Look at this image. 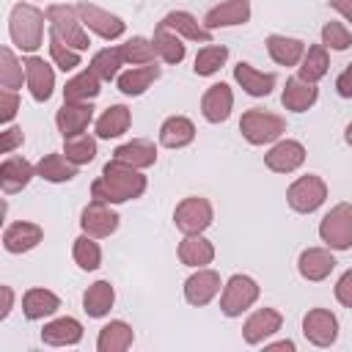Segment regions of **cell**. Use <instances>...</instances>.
<instances>
[{
	"label": "cell",
	"instance_id": "1",
	"mask_svg": "<svg viewBox=\"0 0 352 352\" xmlns=\"http://www.w3.org/2000/svg\"><path fill=\"white\" fill-rule=\"evenodd\" d=\"M146 190V176L132 168V165H124L118 160L107 162L102 168V176L94 182L91 192H94V201H104V204H124V201H132L138 198L140 192Z\"/></svg>",
	"mask_w": 352,
	"mask_h": 352
},
{
	"label": "cell",
	"instance_id": "21",
	"mask_svg": "<svg viewBox=\"0 0 352 352\" xmlns=\"http://www.w3.org/2000/svg\"><path fill=\"white\" fill-rule=\"evenodd\" d=\"M278 330H280V314H278L275 308H261V311H256V314L245 322L242 336H245L248 344H261L267 336H272V333H278Z\"/></svg>",
	"mask_w": 352,
	"mask_h": 352
},
{
	"label": "cell",
	"instance_id": "28",
	"mask_svg": "<svg viewBox=\"0 0 352 352\" xmlns=\"http://www.w3.org/2000/svg\"><path fill=\"white\" fill-rule=\"evenodd\" d=\"M234 80L245 88V94L250 96H267L275 85V77L272 74H264L258 69H253L250 63H236L234 66Z\"/></svg>",
	"mask_w": 352,
	"mask_h": 352
},
{
	"label": "cell",
	"instance_id": "20",
	"mask_svg": "<svg viewBox=\"0 0 352 352\" xmlns=\"http://www.w3.org/2000/svg\"><path fill=\"white\" fill-rule=\"evenodd\" d=\"M80 338H82V324L72 316H60V319L44 324V330H41V341L50 346H72Z\"/></svg>",
	"mask_w": 352,
	"mask_h": 352
},
{
	"label": "cell",
	"instance_id": "17",
	"mask_svg": "<svg viewBox=\"0 0 352 352\" xmlns=\"http://www.w3.org/2000/svg\"><path fill=\"white\" fill-rule=\"evenodd\" d=\"M220 292V275L214 270H198L184 283V297L190 305H206Z\"/></svg>",
	"mask_w": 352,
	"mask_h": 352
},
{
	"label": "cell",
	"instance_id": "33",
	"mask_svg": "<svg viewBox=\"0 0 352 352\" xmlns=\"http://www.w3.org/2000/svg\"><path fill=\"white\" fill-rule=\"evenodd\" d=\"M60 308V300L47 289H30L22 297V311L28 319H44Z\"/></svg>",
	"mask_w": 352,
	"mask_h": 352
},
{
	"label": "cell",
	"instance_id": "8",
	"mask_svg": "<svg viewBox=\"0 0 352 352\" xmlns=\"http://www.w3.org/2000/svg\"><path fill=\"white\" fill-rule=\"evenodd\" d=\"M173 220H176V228H182L184 234H201L204 228L212 226V204L206 198L190 195L176 206Z\"/></svg>",
	"mask_w": 352,
	"mask_h": 352
},
{
	"label": "cell",
	"instance_id": "47",
	"mask_svg": "<svg viewBox=\"0 0 352 352\" xmlns=\"http://www.w3.org/2000/svg\"><path fill=\"white\" fill-rule=\"evenodd\" d=\"M16 110H19V99H16V94H14L11 88H3V94H0V121L8 124V121L16 116Z\"/></svg>",
	"mask_w": 352,
	"mask_h": 352
},
{
	"label": "cell",
	"instance_id": "30",
	"mask_svg": "<svg viewBox=\"0 0 352 352\" xmlns=\"http://www.w3.org/2000/svg\"><path fill=\"white\" fill-rule=\"evenodd\" d=\"M113 300H116V292H113L110 280H96V283H91V286L85 289V294H82V308H85L88 316L99 319V316H104V314L113 308Z\"/></svg>",
	"mask_w": 352,
	"mask_h": 352
},
{
	"label": "cell",
	"instance_id": "38",
	"mask_svg": "<svg viewBox=\"0 0 352 352\" xmlns=\"http://www.w3.org/2000/svg\"><path fill=\"white\" fill-rule=\"evenodd\" d=\"M154 50H157V55L165 60V63H179L182 58H184V44H182V38L176 36V33H170V28H165V25H160L157 30H154Z\"/></svg>",
	"mask_w": 352,
	"mask_h": 352
},
{
	"label": "cell",
	"instance_id": "45",
	"mask_svg": "<svg viewBox=\"0 0 352 352\" xmlns=\"http://www.w3.org/2000/svg\"><path fill=\"white\" fill-rule=\"evenodd\" d=\"M22 66L11 50H0V82L3 88H22Z\"/></svg>",
	"mask_w": 352,
	"mask_h": 352
},
{
	"label": "cell",
	"instance_id": "51",
	"mask_svg": "<svg viewBox=\"0 0 352 352\" xmlns=\"http://www.w3.org/2000/svg\"><path fill=\"white\" fill-rule=\"evenodd\" d=\"M330 6H333L346 22H352V0H330Z\"/></svg>",
	"mask_w": 352,
	"mask_h": 352
},
{
	"label": "cell",
	"instance_id": "6",
	"mask_svg": "<svg viewBox=\"0 0 352 352\" xmlns=\"http://www.w3.org/2000/svg\"><path fill=\"white\" fill-rule=\"evenodd\" d=\"M324 198H327V184H324L319 176H314V173L300 176V179L289 187V192H286L289 206H292L294 212H302V214L319 209V206L324 204Z\"/></svg>",
	"mask_w": 352,
	"mask_h": 352
},
{
	"label": "cell",
	"instance_id": "14",
	"mask_svg": "<svg viewBox=\"0 0 352 352\" xmlns=\"http://www.w3.org/2000/svg\"><path fill=\"white\" fill-rule=\"evenodd\" d=\"M25 80H28V88H30V96L36 102H47L52 96V88H55V74L52 69L41 60V58H28L25 60Z\"/></svg>",
	"mask_w": 352,
	"mask_h": 352
},
{
	"label": "cell",
	"instance_id": "48",
	"mask_svg": "<svg viewBox=\"0 0 352 352\" xmlns=\"http://www.w3.org/2000/svg\"><path fill=\"white\" fill-rule=\"evenodd\" d=\"M336 297H338L341 305L352 308V270H346V272L338 278V283H336Z\"/></svg>",
	"mask_w": 352,
	"mask_h": 352
},
{
	"label": "cell",
	"instance_id": "49",
	"mask_svg": "<svg viewBox=\"0 0 352 352\" xmlns=\"http://www.w3.org/2000/svg\"><path fill=\"white\" fill-rule=\"evenodd\" d=\"M22 143V129H16V126H11V129H6L3 132V140H0V148H3V154H11L16 146Z\"/></svg>",
	"mask_w": 352,
	"mask_h": 352
},
{
	"label": "cell",
	"instance_id": "26",
	"mask_svg": "<svg viewBox=\"0 0 352 352\" xmlns=\"http://www.w3.org/2000/svg\"><path fill=\"white\" fill-rule=\"evenodd\" d=\"M179 258L182 264L187 267H204L214 258V248L209 239H204L201 234H187L182 242H179Z\"/></svg>",
	"mask_w": 352,
	"mask_h": 352
},
{
	"label": "cell",
	"instance_id": "3",
	"mask_svg": "<svg viewBox=\"0 0 352 352\" xmlns=\"http://www.w3.org/2000/svg\"><path fill=\"white\" fill-rule=\"evenodd\" d=\"M283 129H286V121H283L280 116L267 113V110H258V107L248 110V113L242 116V121H239L242 138H245L248 143H253V146H264V143L278 140V138L283 135Z\"/></svg>",
	"mask_w": 352,
	"mask_h": 352
},
{
	"label": "cell",
	"instance_id": "36",
	"mask_svg": "<svg viewBox=\"0 0 352 352\" xmlns=\"http://www.w3.org/2000/svg\"><path fill=\"white\" fill-rule=\"evenodd\" d=\"M327 66H330V60H327V50H324V44H314V47H308V52L302 55V63H300V80H305V82H316V80H322V77L327 74Z\"/></svg>",
	"mask_w": 352,
	"mask_h": 352
},
{
	"label": "cell",
	"instance_id": "10",
	"mask_svg": "<svg viewBox=\"0 0 352 352\" xmlns=\"http://www.w3.org/2000/svg\"><path fill=\"white\" fill-rule=\"evenodd\" d=\"M77 14H80L82 25L88 30H94L96 36H102V38H118L124 33V22L116 14H110V11H104V8L94 6V3H80Z\"/></svg>",
	"mask_w": 352,
	"mask_h": 352
},
{
	"label": "cell",
	"instance_id": "37",
	"mask_svg": "<svg viewBox=\"0 0 352 352\" xmlns=\"http://www.w3.org/2000/svg\"><path fill=\"white\" fill-rule=\"evenodd\" d=\"M36 173L41 179H47V182H69V179H74L77 168H74V162H69L60 154H47V157L38 160Z\"/></svg>",
	"mask_w": 352,
	"mask_h": 352
},
{
	"label": "cell",
	"instance_id": "2",
	"mask_svg": "<svg viewBox=\"0 0 352 352\" xmlns=\"http://www.w3.org/2000/svg\"><path fill=\"white\" fill-rule=\"evenodd\" d=\"M8 33H11V41L25 50V52H33L38 44H41V33H44V14L30 6V3H19L14 6L11 11V19H8Z\"/></svg>",
	"mask_w": 352,
	"mask_h": 352
},
{
	"label": "cell",
	"instance_id": "18",
	"mask_svg": "<svg viewBox=\"0 0 352 352\" xmlns=\"http://www.w3.org/2000/svg\"><path fill=\"white\" fill-rule=\"evenodd\" d=\"M250 19V0H226L214 6L206 14V28H231V25H245Z\"/></svg>",
	"mask_w": 352,
	"mask_h": 352
},
{
	"label": "cell",
	"instance_id": "42",
	"mask_svg": "<svg viewBox=\"0 0 352 352\" xmlns=\"http://www.w3.org/2000/svg\"><path fill=\"white\" fill-rule=\"evenodd\" d=\"M50 52H52V60L63 69V72H72L80 66V52L74 47H69L58 33L50 30Z\"/></svg>",
	"mask_w": 352,
	"mask_h": 352
},
{
	"label": "cell",
	"instance_id": "19",
	"mask_svg": "<svg viewBox=\"0 0 352 352\" xmlns=\"http://www.w3.org/2000/svg\"><path fill=\"white\" fill-rule=\"evenodd\" d=\"M41 236H44L41 226H36V223H14V226L6 228L3 245H6L8 253H25V250H33L41 242Z\"/></svg>",
	"mask_w": 352,
	"mask_h": 352
},
{
	"label": "cell",
	"instance_id": "4",
	"mask_svg": "<svg viewBox=\"0 0 352 352\" xmlns=\"http://www.w3.org/2000/svg\"><path fill=\"white\" fill-rule=\"evenodd\" d=\"M47 19H50V30L58 33L69 47H74L77 52L80 50H88V36L82 30V19L77 14V8L66 6V3H55L47 8Z\"/></svg>",
	"mask_w": 352,
	"mask_h": 352
},
{
	"label": "cell",
	"instance_id": "39",
	"mask_svg": "<svg viewBox=\"0 0 352 352\" xmlns=\"http://www.w3.org/2000/svg\"><path fill=\"white\" fill-rule=\"evenodd\" d=\"M63 154L69 162L74 165H85L96 157V140L88 135H74V138H63Z\"/></svg>",
	"mask_w": 352,
	"mask_h": 352
},
{
	"label": "cell",
	"instance_id": "22",
	"mask_svg": "<svg viewBox=\"0 0 352 352\" xmlns=\"http://www.w3.org/2000/svg\"><path fill=\"white\" fill-rule=\"evenodd\" d=\"M316 96L319 94H316V85L314 82H305L300 77H292V80H286V88L280 94V102H283L286 110L302 113V110H308L316 102Z\"/></svg>",
	"mask_w": 352,
	"mask_h": 352
},
{
	"label": "cell",
	"instance_id": "35",
	"mask_svg": "<svg viewBox=\"0 0 352 352\" xmlns=\"http://www.w3.org/2000/svg\"><path fill=\"white\" fill-rule=\"evenodd\" d=\"M129 121H132L129 110H126L124 104H113V107H107V110L99 116V121H96V135H99V138H107V140H110V138H118V135L126 132Z\"/></svg>",
	"mask_w": 352,
	"mask_h": 352
},
{
	"label": "cell",
	"instance_id": "11",
	"mask_svg": "<svg viewBox=\"0 0 352 352\" xmlns=\"http://www.w3.org/2000/svg\"><path fill=\"white\" fill-rule=\"evenodd\" d=\"M80 226L88 236H110L118 228V214L104 204V201H94L82 209L80 214Z\"/></svg>",
	"mask_w": 352,
	"mask_h": 352
},
{
	"label": "cell",
	"instance_id": "16",
	"mask_svg": "<svg viewBox=\"0 0 352 352\" xmlns=\"http://www.w3.org/2000/svg\"><path fill=\"white\" fill-rule=\"evenodd\" d=\"M333 267H336V258L324 248H308L297 258V270L305 280H324L333 272Z\"/></svg>",
	"mask_w": 352,
	"mask_h": 352
},
{
	"label": "cell",
	"instance_id": "23",
	"mask_svg": "<svg viewBox=\"0 0 352 352\" xmlns=\"http://www.w3.org/2000/svg\"><path fill=\"white\" fill-rule=\"evenodd\" d=\"M160 25H165V28H170L173 33H182L184 38H190V41H204V44H209L212 41V33H209V28H204L192 14H187V11H170Z\"/></svg>",
	"mask_w": 352,
	"mask_h": 352
},
{
	"label": "cell",
	"instance_id": "53",
	"mask_svg": "<svg viewBox=\"0 0 352 352\" xmlns=\"http://www.w3.org/2000/svg\"><path fill=\"white\" fill-rule=\"evenodd\" d=\"M270 349H272V352H275V349H289V352H292V349H294V344H292V341H278V344H272Z\"/></svg>",
	"mask_w": 352,
	"mask_h": 352
},
{
	"label": "cell",
	"instance_id": "25",
	"mask_svg": "<svg viewBox=\"0 0 352 352\" xmlns=\"http://www.w3.org/2000/svg\"><path fill=\"white\" fill-rule=\"evenodd\" d=\"M113 160H118V162L132 165V168L140 170V168L154 165L157 148H154V143H148V140H129V143H124V146H118V148L113 151Z\"/></svg>",
	"mask_w": 352,
	"mask_h": 352
},
{
	"label": "cell",
	"instance_id": "9",
	"mask_svg": "<svg viewBox=\"0 0 352 352\" xmlns=\"http://www.w3.org/2000/svg\"><path fill=\"white\" fill-rule=\"evenodd\" d=\"M302 336L316 346H330L338 336V322L327 308H314L302 319Z\"/></svg>",
	"mask_w": 352,
	"mask_h": 352
},
{
	"label": "cell",
	"instance_id": "46",
	"mask_svg": "<svg viewBox=\"0 0 352 352\" xmlns=\"http://www.w3.org/2000/svg\"><path fill=\"white\" fill-rule=\"evenodd\" d=\"M322 44L341 52V50H346V47L352 44V33H349L346 25H341V22H327V25L322 28Z\"/></svg>",
	"mask_w": 352,
	"mask_h": 352
},
{
	"label": "cell",
	"instance_id": "34",
	"mask_svg": "<svg viewBox=\"0 0 352 352\" xmlns=\"http://www.w3.org/2000/svg\"><path fill=\"white\" fill-rule=\"evenodd\" d=\"M99 77L91 72V69H85V72H80L77 77H72L69 82H66V88H63V102H88V99H94L96 94H99Z\"/></svg>",
	"mask_w": 352,
	"mask_h": 352
},
{
	"label": "cell",
	"instance_id": "13",
	"mask_svg": "<svg viewBox=\"0 0 352 352\" xmlns=\"http://www.w3.org/2000/svg\"><path fill=\"white\" fill-rule=\"evenodd\" d=\"M264 162H267V168L275 170V173H292V170H297V168L305 162V148H302V143H297V140H280V143H275V146L267 151Z\"/></svg>",
	"mask_w": 352,
	"mask_h": 352
},
{
	"label": "cell",
	"instance_id": "15",
	"mask_svg": "<svg viewBox=\"0 0 352 352\" xmlns=\"http://www.w3.org/2000/svg\"><path fill=\"white\" fill-rule=\"evenodd\" d=\"M231 107H234V94L226 82H214L209 85V91L204 94L201 99V110H204V118L212 121V124H220L231 116Z\"/></svg>",
	"mask_w": 352,
	"mask_h": 352
},
{
	"label": "cell",
	"instance_id": "31",
	"mask_svg": "<svg viewBox=\"0 0 352 352\" xmlns=\"http://www.w3.org/2000/svg\"><path fill=\"white\" fill-rule=\"evenodd\" d=\"M33 176V165L22 157H8L3 165H0V184L6 192H16L22 190Z\"/></svg>",
	"mask_w": 352,
	"mask_h": 352
},
{
	"label": "cell",
	"instance_id": "29",
	"mask_svg": "<svg viewBox=\"0 0 352 352\" xmlns=\"http://www.w3.org/2000/svg\"><path fill=\"white\" fill-rule=\"evenodd\" d=\"M192 138H195V126L184 116H170L160 126V143L168 146V148H182V146L192 143Z\"/></svg>",
	"mask_w": 352,
	"mask_h": 352
},
{
	"label": "cell",
	"instance_id": "41",
	"mask_svg": "<svg viewBox=\"0 0 352 352\" xmlns=\"http://www.w3.org/2000/svg\"><path fill=\"white\" fill-rule=\"evenodd\" d=\"M118 50H121L124 63H143V66H146V63H154V55H157L154 41H146V38H140V36L129 38V41L121 44Z\"/></svg>",
	"mask_w": 352,
	"mask_h": 352
},
{
	"label": "cell",
	"instance_id": "5",
	"mask_svg": "<svg viewBox=\"0 0 352 352\" xmlns=\"http://www.w3.org/2000/svg\"><path fill=\"white\" fill-rule=\"evenodd\" d=\"M319 236L333 250H349L352 248V204L333 206L319 223Z\"/></svg>",
	"mask_w": 352,
	"mask_h": 352
},
{
	"label": "cell",
	"instance_id": "27",
	"mask_svg": "<svg viewBox=\"0 0 352 352\" xmlns=\"http://www.w3.org/2000/svg\"><path fill=\"white\" fill-rule=\"evenodd\" d=\"M132 327L126 324V322H121V319H116V322H110V324H104L102 330H99V338H96V349L99 352H124V349H129L132 346Z\"/></svg>",
	"mask_w": 352,
	"mask_h": 352
},
{
	"label": "cell",
	"instance_id": "52",
	"mask_svg": "<svg viewBox=\"0 0 352 352\" xmlns=\"http://www.w3.org/2000/svg\"><path fill=\"white\" fill-rule=\"evenodd\" d=\"M3 300H6V302H3V314H0V316L6 319L8 311H11V305H14V292H11V286H3Z\"/></svg>",
	"mask_w": 352,
	"mask_h": 352
},
{
	"label": "cell",
	"instance_id": "54",
	"mask_svg": "<svg viewBox=\"0 0 352 352\" xmlns=\"http://www.w3.org/2000/svg\"><path fill=\"white\" fill-rule=\"evenodd\" d=\"M344 138H346V143H349V146H352V124H349V126H346V132H344Z\"/></svg>",
	"mask_w": 352,
	"mask_h": 352
},
{
	"label": "cell",
	"instance_id": "32",
	"mask_svg": "<svg viewBox=\"0 0 352 352\" xmlns=\"http://www.w3.org/2000/svg\"><path fill=\"white\" fill-rule=\"evenodd\" d=\"M157 77H160V66H151V63L138 66V69H129V72L118 74V91L126 94V96H138V94H143Z\"/></svg>",
	"mask_w": 352,
	"mask_h": 352
},
{
	"label": "cell",
	"instance_id": "40",
	"mask_svg": "<svg viewBox=\"0 0 352 352\" xmlns=\"http://www.w3.org/2000/svg\"><path fill=\"white\" fill-rule=\"evenodd\" d=\"M226 58H228V50L226 47H220V44H209V47H204V50H198V55H195V74H201V77H209V74H214L223 63H226Z\"/></svg>",
	"mask_w": 352,
	"mask_h": 352
},
{
	"label": "cell",
	"instance_id": "7",
	"mask_svg": "<svg viewBox=\"0 0 352 352\" xmlns=\"http://www.w3.org/2000/svg\"><path fill=\"white\" fill-rule=\"evenodd\" d=\"M258 300V286L253 278L248 275H234L226 289H223V297H220V311L226 316H239L242 311H248L253 302Z\"/></svg>",
	"mask_w": 352,
	"mask_h": 352
},
{
	"label": "cell",
	"instance_id": "12",
	"mask_svg": "<svg viewBox=\"0 0 352 352\" xmlns=\"http://www.w3.org/2000/svg\"><path fill=\"white\" fill-rule=\"evenodd\" d=\"M91 118H94L91 102H63V107L55 116V124H58V129H60L63 138H74V135H82L85 132V126L91 124Z\"/></svg>",
	"mask_w": 352,
	"mask_h": 352
},
{
	"label": "cell",
	"instance_id": "43",
	"mask_svg": "<svg viewBox=\"0 0 352 352\" xmlns=\"http://www.w3.org/2000/svg\"><path fill=\"white\" fill-rule=\"evenodd\" d=\"M124 63L121 58V50H102L94 55L91 60V72L99 77V80H113L118 74V66Z\"/></svg>",
	"mask_w": 352,
	"mask_h": 352
},
{
	"label": "cell",
	"instance_id": "50",
	"mask_svg": "<svg viewBox=\"0 0 352 352\" xmlns=\"http://www.w3.org/2000/svg\"><path fill=\"white\" fill-rule=\"evenodd\" d=\"M336 88H338V94H341L344 99H349V96H352V63L341 72V77L336 80Z\"/></svg>",
	"mask_w": 352,
	"mask_h": 352
},
{
	"label": "cell",
	"instance_id": "24",
	"mask_svg": "<svg viewBox=\"0 0 352 352\" xmlns=\"http://www.w3.org/2000/svg\"><path fill=\"white\" fill-rule=\"evenodd\" d=\"M267 52H270V58H272L275 63H280V66H294L297 60H302L305 44H302L300 38H289V36L272 33V36L267 38Z\"/></svg>",
	"mask_w": 352,
	"mask_h": 352
},
{
	"label": "cell",
	"instance_id": "44",
	"mask_svg": "<svg viewBox=\"0 0 352 352\" xmlns=\"http://www.w3.org/2000/svg\"><path fill=\"white\" fill-rule=\"evenodd\" d=\"M74 261H77L80 270H96L99 267L102 250H99V245L88 234L80 236V239H74Z\"/></svg>",
	"mask_w": 352,
	"mask_h": 352
}]
</instances>
